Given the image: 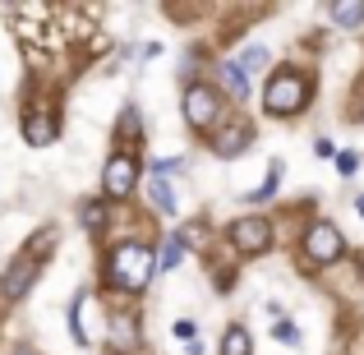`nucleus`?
I'll return each instance as SVG.
<instances>
[{
  "instance_id": "nucleus-2",
  "label": "nucleus",
  "mask_w": 364,
  "mask_h": 355,
  "mask_svg": "<svg viewBox=\"0 0 364 355\" xmlns=\"http://www.w3.org/2000/svg\"><path fill=\"white\" fill-rule=\"evenodd\" d=\"M309 79H304L300 70H291V65H282V70H272V79H267L263 88V107L267 116H295V111L309 107Z\"/></svg>"
},
{
  "instance_id": "nucleus-5",
  "label": "nucleus",
  "mask_w": 364,
  "mask_h": 355,
  "mask_svg": "<svg viewBox=\"0 0 364 355\" xmlns=\"http://www.w3.org/2000/svg\"><path fill=\"white\" fill-rule=\"evenodd\" d=\"M226 240L235 245V254L254 258L272 245V226H267V217H235V222L226 226Z\"/></svg>"
},
{
  "instance_id": "nucleus-22",
  "label": "nucleus",
  "mask_w": 364,
  "mask_h": 355,
  "mask_svg": "<svg viewBox=\"0 0 364 355\" xmlns=\"http://www.w3.org/2000/svg\"><path fill=\"white\" fill-rule=\"evenodd\" d=\"M337 166H341V176H355L360 157H355V152H341V157H337Z\"/></svg>"
},
{
  "instance_id": "nucleus-25",
  "label": "nucleus",
  "mask_w": 364,
  "mask_h": 355,
  "mask_svg": "<svg viewBox=\"0 0 364 355\" xmlns=\"http://www.w3.org/2000/svg\"><path fill=\"white\" fill-rule=\"evenodd\" d=\"M360 272H364V263H360Z\"/></svg>"
},
{
  "instance_id": "nucleus-8",
  "label": "nucleus",
  "mask_w": 364,
  "mask_h": 355,
  "mask_svg": "<svg viewBox=\"0 0 364 355\" xmlns=\"http://www.w3.org/2000/svg\"><path fill=\"white\" fill-rule=\"evenodd\" d=\"M139 346H143L139 319H134V314H116V319H111V351H116V355H134Z\"/></svg>"
},
{
  "instance_id": "nucleus-16",
  "label": "nucleus",
  "mask_w": 364,
  "mask_h": 355,
  "mask_svg": "<svg viewBox=\"0 0 364 355\" xmlns=\"http://www.w3.org/2000/svg\"><path fill=\"white\" fill-rule=\"evenodd\" d=\"M152 203H157L161 217H176V198H171V185H166V180H152Z\"/></svg>"
},
{
  "instance_id": "nucleus-12",
  "label": "nucleus",
  "mask_w": 364,
  "mask_h": 355,
  "mask_svg": "<svg viewBox=\"0 0 364 355\" xmlns=\"http://www.w3.org/2000/svg\"><path fill=\"white\" fill-rule=\"evenodd\" d=\"M222 83H226V92H231L235 102L249 97V74H245L240 60H226V65H222Z\"/></svg>"
},
{
  "instance_id": "nucleus-9",
  "label": "nucleus",
  "mask_w": 364,
  "mask_h": 355,
  "mask_svg": "<svg viewBox=\"0 0 364 355\" xmlns=\"http://www.w3.org/2000/svg\"><path fill=\"white\" fill-rule=\"evenodd\" d=\"M23 139L33 143V148H46V143H55V116L28 111V116H23Z\"/></svg>"
},
{
  "instance_id": "nucleus-3",
  "label": "nucleus",
  "mask_w": 364,
  "mask_h": 355,
  "mask_svg": "<svg viewBox=\"0 0 364 355\" xmlns=\"http://www.w3.org/2000/svg\"><path fill=\"white\" fill-rule=\"evenodd\" d=\"M300 249H304V258H309L314 267H323V263H337V258L346 254V235L337 231V222L314 217V222L304 226V235H300Z\"/></svg>"
},
{
  "instance_id": "nucleus-4",
  "label": "nucleus",
  "mask_w": 364,
  "mask_h": 355,
  "mask_svg": "<svg viewBox=\"0 0 364 355\" xmlns=\"http://www.w3.org/2000/svg\"><path fill=\"white\" fill-rule=\"evenodd\" d=\"M222 111H226V102H222V92H217L213 83H189L185 88V120H189V129H213Z\"/></svg>"
},
{
  "instance_id": "nucleus-10",
  "label": "nucleus",
  "mask_w": 364,
  "mask_h": 355,
  "mask_svg": "<svg viewBox=\"0 0 364 355\" xmlns=\"http://www.w3.org/2000/svg\"><path fill=\"white\" fill-rule=\"evenodd\" d=\"M249 139H254L249 120H235L231 129H222V134H217V152H222V157H240V152L249 148Z\"/></svg>"
},
{
  "instance_id": "nucleus-18",
  "label": "nucleus",
  "mask_w": 364,
  "mask_h": 355,
  "mask_svg": "<svg viewBox=\"0 0 364 355\" xmlns=\"http://www.w3.org/2000/svg\"><path fill=\"white\" fill-rule=\"evenodd\" d=\"M277 176H282V161H272V171H267L263 189H254V194H249V203H263V198H272V194H277Z\"/></svg>"
},
{
  "instance_id": "nucleus-6",
  "label": "nucleus",
  "mask_w": 364,
  "mask_h": 355,
  "mask_svg": "<svg viewBox=\"0 0 364 355\" xmlns=\"http://www.w3.org/2000/svg\"><path fill=\"white\" fill-rule=\"evenodd\" d=\"M139 185V157L134 152H116V157L102 166V194L107 198H129Z\"/></svg>"
},
{
  "instance_id": "nucleus-1",
  "label": "nucleus",
  "mask_w": 364,
  "mask_h": 355,
  "mask_svg": "<svg viewBox=\"0 0 364 355\" xmlns=\"http://www.w3.org/2000/svg\"><path fill=\"white\" fill-rule=\"evenodd\" d=\"M152 272H161V258L152 254V245H143V240H124L107 254V263H102V277H107L111 291L120 295H143L152 286Z\"/></svg>"
},
{
  "instance_id": "nucleus-17",
  "label": "nucleus",
  "mask_w": 364,
  "mask_h": 355,
  "mask_svg": "<svg viewBox=\"0 0 364 355\" xmlns=\"http://www.w3.org/2000/svg\"><path fill=\"white\" fill-rule=\"evenodd\" d=\"M240 65H245V74H258V70L272 65V55H267V46H249V51L240 55Z\"/></svg>"
},
{
  "instance_id": "nucleus-14",
  "label": "nucleus",
  "mask_w": 364,
  "mask_h": 355,
  "mask_svg": "<svg viewBox=\"0 0 364 355\" xmlns=\"http://www.w3.org/2000/svg\"><path fill=\"white\" fill-rule=\"evenodd\" d=\"M185 245H189V235L185 231H176L161 245V272H171V267H180V258H185Z\"/></svg>"
},
{
  "instance_id": "nucleus-15",
  "label": "nucleus",
  "mask_w": 364,
  "mask_h": 355,
  "mask_svg": "<svg viewBox=\"0 0 364 355\" xmlns=\"http://www.w3.org/2000/svg\"><path fill=\"white\" fill-rule=\"evenodd\" d=\"M83 226H88L92 235L107 231V203H102V198H88V203H83Z\"/></svg>"
},
{
  "instance_id": "nucleus-13",
  "label": "nucleus",
  "mask_w": 364,
  "mask_h": 355,
  "mask_svg": "<svg viewBox=\"0 0 364 355\" xmlns=\"http://www.w3.org/2000/svg\"><path fill=\"white\" fill-rule=\"evenodd\" d=\"M222 355H254V337H249V328L231 323V328L222 332Z\"/></svg>"
},
{
  "instance_id": "nucleus-11",
  "label": "nucleus",
  "mask_w": 364,
  "mask_h": 355,
  "mask_svg": "<svg viewBox=\"0 0 364 355\" xmlns=\"http://www.w3.org/2000/svg\"><path fill=\"white\" fill-rule=\"evenodd\" d=\"M328 18L337 28H360L364 23V0H337V5H328Z\"/></svg>"
},
{
  "instance_id": "nucleus-23",
  "label": "nucleus",
  "mask_w": 364,
  "mask_h": 355,
  "mask_svg": "<svg viewBox=\"0 0 364 355\" xmlns=\"http://www.w3.org/2000/svg\"><path fill=\"white\" fill-rule=\"evenodd\" d=\"M355 213H360V217H364V194H360V198H355Z\"/></svg>"
},
{
  "instance_id": "nucleus-21",
  "label": "nucleus",
  "mask_w": 364,
  "mask_h": 355,
  "mask_svg": "<svg viewBox=\"0 0 364 355\" xmlns=\"http://www.w3.org/2000/svg\"><path fill=\"white\" fill-rule=\"evenodd\" d=\"M272 332H277V341H286V346H300V328H295L291 319H282Z\"/></svg>"
},
{
  "instance_id": "nucleus-20",
  "label": "nucleus",
  "mask_w": 364,
  "mask_h": 355,
  "mask_svg": "<svg viewBox=\"0 0 364 355\" xmlns=\"http://www.w3.org/2000/svg\"><path fill=\"white\" fill-rule=\"evenodd\" d=\"M120 134H124L129 143H139V111H134V107H124V116H120Z\"/></svg>"
},
{
  "instance_id": "nucleus-19",
  "label": "nucleus",
  "mask_w": 364,
  "mask_h": 355,
  "mask_svg": "<svg viewBox=\"0 0 364 355\" xmlns=\"http://www.w3.org/2000/svg\"><path fill=\"white\" fill-rule=\"evenodd\" d=\"M171 332H176V341H189V346L198 341V323L194 319H176V323H171Z\"/></svg>"
},
{
  "instance_id": "nucleus-24",
  "label": "nucleus",
  "mask_w": 364,
  "mask_h": 355,
  "mask_svg": "<svg viewBox=\"0 0 364 355\" xmlns=\"http://www.w3.org/2000/svg\"><path fill=\"white\" fill-rule=\"evenodd\" d=\"M14 355H37V351H14Z\"/></svg>"
},
{
  "instance_id": "nucleus-7",
  "label": "nucleus",
  "mask_w": 364,
  "mask_h": 355,
  "mask_svg": "<svg viewBox=\"0 0 364 355\" xmlns=\"http://www.w3.org/2000/svg\"><path fill=\"white\" fill-rule=\"evenodd\" d=\"M37 272H42V258H37V254H18L14 263L5 267V277H0V291H5V300H23V295L33 291Z\"/></svg>"
}]
</instances>
